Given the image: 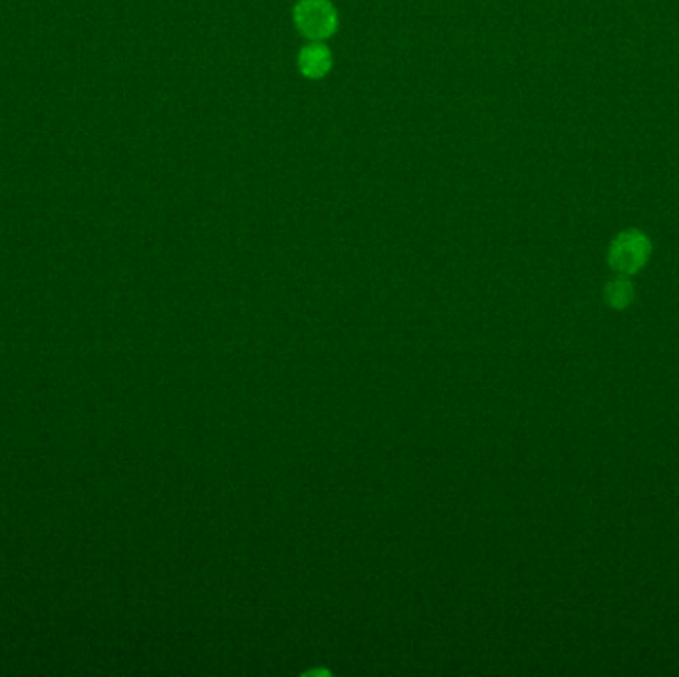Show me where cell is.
<instances>
[{"mask_svg":"<svg viewBox=\"0 0 679 677\" xmlns=\"http://www.w3.org/2000/svg\"><path fill=\"white\" fill-rule=\"evenodd\" d=\"M294 22L314 42L332 36L338 26L336 10L328 0H300L294 8Z\"/></svg>","mask_w":679,"mask_h":677,"instance_id":"obj_1","label":"cell"},{"mask_svg":"<svg viewBox=\"0 0 679 677\" xmlns=\"http://www.w3.org/2000/svg\"><path fill=\"white\" fill-rule=\"evenodd\" d=\"M648 255H650L648 241L638 233H628L614 243L610 251V265L616 271L632 274L644 267Z\"/></svg>","mask_w":679,"mask_h":677,"instance_id":"obj_2","label":"cell"},{"mask_svg":"<svg viewBox=\"0 0 679 677\" xmlns=\"http://www.w3.org/2000/svg\"><path fill=\"white\" fill-rule=\"evenodd\" d=\"M298 66L302 70V74L306 78H322L330 72L332 68V56L328 52V48L320 42H314L310 46H306L302 52H300V58H298Z\"/></svg>","mask_w":679,"mask_h":677,"instance_id":"obj_3","label":"cell"},{"mask_svg":"<svg viewBox=\"0 0 679 677\" xmlns=\"http://www.w3.org/2000/svg\"><path fill=\"white\" fill-rule=\"evenodd\" d=\"M606 300L612 308H626L634 300V286L626 278H616L606 288Z\"/></svg>","mask_w":679,"mask_h":677,"instance_id":"obj_4","label":"cell"}]
</instances>
